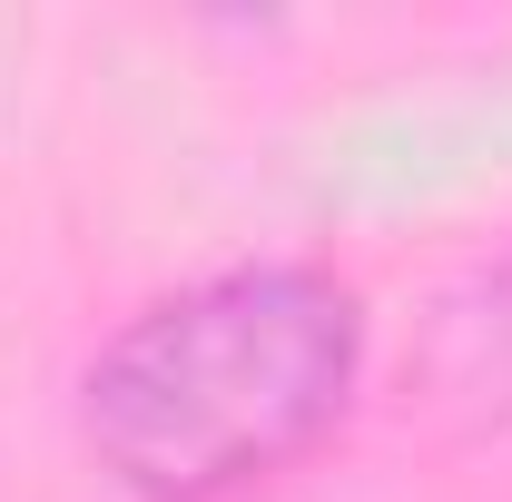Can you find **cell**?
Masks as SVG:
<instances>
[{"label":"cell","mask_w":512,"mask_h":502,"mask_svg":"<svg viewBox=\"0 0 512 502\" xmlns=\"http://www.w3.org/2000/svg\"><path fill=\"white\" fill-rule=\"evenodd\" d=\"M365 384V306L325 266H227L138 306L79 375V443L138 502H227L316 453Z\"/></svg>","instance_id":"6da1fadb"},{"label":"cell","mask_w":512,"mask_h":502,"mask_svg":"<svg viewBox=\"0 0 512 502\" xmlns=\"http://www.w3.org/2000/svg\"><path fill=\"white\" fill-rule=\"evenodd\" d=\"M463 345H483V365H473L483 404H512V256L483 276V296H473V315H463Z\"/></svg>","instance_id":"7a4b0ae2"}]
</instances>
